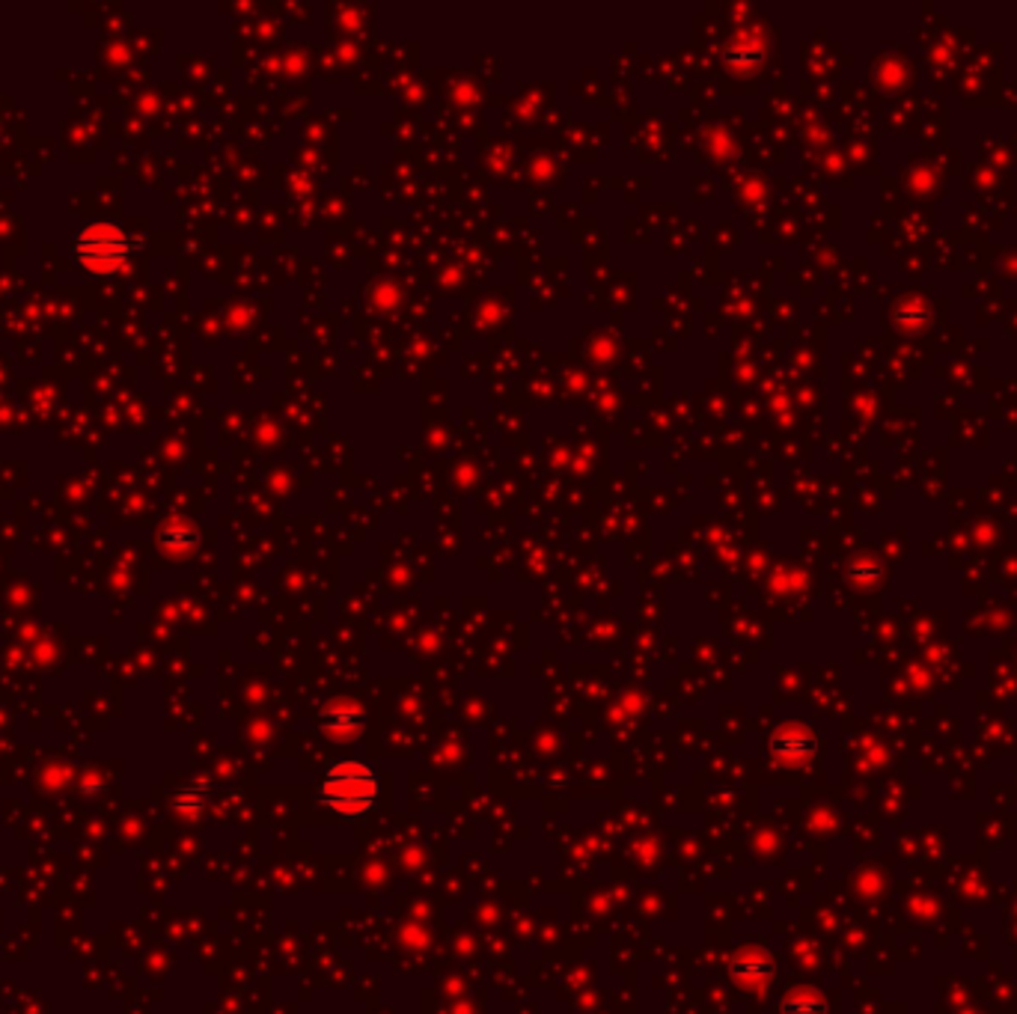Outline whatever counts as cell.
Masks as SVG:
<instances>
[{"label":"cell","mask_w":1017,"mask_h":1014,"mask_svg":"<svg viewBox=\"0 0 1017 1014\" xmlns=\"http://www.w3.org/2000/svg\"><path fill=\"white\" fill-rule=\"evenodd\" d=\"M381 797V777L372 765L357 762V759H345V762H334L322 783H319V803L345 821L363 818L366 812L375 809Z\"/></svg>","instance_id":"obj_1"},{"label":"cell","mask_w":1017,"mask_h":1014,"mask_svg":"<svg viewBox=\"0 0 1017 1014\" xmlns=\"http://www.w3.org/2000/svg\"><path fill=\"white\" fill-rule=\"evenodd\" d=\"M134 250V241L116 224H90L75 235V259L90 274L119 271Z\"/></svg>","instance_id":"obj_2"},{"label":"cell","mask_w":1017,"mask_h":1014,"mask_svg":"<svg viewBox=\"0 0 1017 1014\" xmlns=\"http://www.w3.org/2000/svg\"><path fill=\"white\" fill-rule=\"evenodd\" d=\"M319 720H322V732H328L334 741H354L363 732V711L348 702L322 708Z\"/></svg>","instance_id":"obj_3"},{"label":"cell","mask_w":1017,"mask_h":1014,"mask_svg":"<svg viewBox=\"0 0 1017 1014\" xmlns=\"http://www.w3.org/2000/svg\"><path fill=\"white\" fill-rule=\"evenodd\" d=\"M173 806H176L179 812H188V815H197V812H203V806H206V797L200 794V780H197V786H194V789L182 791V794L173 800Z\"/></svg>","instance_id":"obj_4"},{"label":"cell","mask_w":1017,"mask_h":1014,"mask_svg":"<svg viewBox=\"0 0 1017 1014\" xmlns=\"http://www.w3.org/2000/svg\"><path fill=\"white\" fill-rule=\"evenodd\" d=\"M774 753L777 756H800V753H809L806 747V741H800V738H774Z\"/></svg>","instance_id":"obj_5"}]
</instances>
